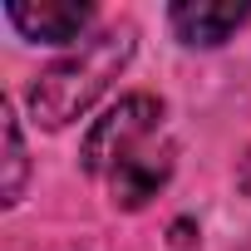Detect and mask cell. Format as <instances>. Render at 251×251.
Instances as JSON below:
<instances>
[{"label": "cell", "instance_id": "5b68a950", "mask_svg": "<svg viewBox=\"0 0 251 251\" xmlns=\"http://www.w3.org/2000/svg\"><path fill=\"white\" fill-rule=\"evenodd\" d=\"M5 202H20V187H25V143H20V123H15V108L5 103Z\"/></svg>", "mask_w": 251, "mask_h": 251}, {"label": "cell", "instance_id": "7a4b0ae2", "mask_svg": "<svg viewBox=\"0 0 251 251\" xmlns=\"http://www.w3.org/2000/svg\"><path fill=\"white\" fill-rule=\"evenodd\" d=\"M133 59V25H108L99 35H89L84 45H74L64 59H54L50 69H40V79L30 84V113L45 128H64V123L84 118L94 108V99L123 74V64Z\"/></svg>", "mask_w": 251, "mask_h": 251}, {"label": "cell", "instance_id": "8992f818", "mask_svg": "<svg viewBox=\"0 0 251 251\" xmlns=\"http://www.w3.org/2000/svg\"><path fill=\"white\" fill-rule=\"evenodd\" d=\"M241 187H246V192H251V153H246V158H241Z\"/></svg>", "mask_w": 251, "mask_h": 251}, {"label": "cell", "instance_id": "3957f363", "mask_svg": "<svg viewBox=\"0 0 251 251\" xmlns=\"http://www.w3.org/2000/svg\"><path fill=\"white\" fill-rule=\"evenodd\" d=\"M10 25L35 40V45H74L84 35V25L94 20V10L84 0H40V5H25V0H10L5 5Z\"/></svg>", "mask_w": 251, "mask_h": 251}, {"label": "cell", "instance_id": "6da1fadb", "mask_svg": "<svg viewBox=\"0 0 251 251\" xmlns=\"http://www.w3.org/2000/svg\"><path fill=\"white\" fill-rule=\"evenodd\" d=\"M79 158H84V173L99 177L123 212L143 207L148 197H158V187L173 177V163H177V143L168 133L163 103L153 94L118 99L84 133Z\"/></svg>", "mask_w": 251, "mask_h": 251}, {"label": "cell", "instance_id": "277c9868", "mask_svg": "<svg viewBox=\"0 0 251 251\" xmlns=\"http://www.w3.org/2000/svg\"><path fill=\"white\" fill-rule=\"evenodd\" d=\"M246 15H251V5H231V0H182V5L168 10V25L182 45L212 50V45L231 40L246 25Z\"/></svg>", "mask_w": 251, "mask_h": 251}]
</instances>
